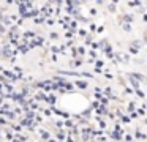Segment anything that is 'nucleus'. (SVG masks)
Wrapping results in <instances>:
<instances>
[]
</instances>
